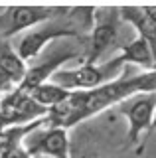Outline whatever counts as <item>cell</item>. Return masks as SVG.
Listing matches in <instances>:
<instances>
[{
	"label": "cell",
	"instance_id": "cell-1",
	"mask_svg": "<svg viewBox=\"0 0 156 158\" xmlns=\"http://www.w3.org/2000/svg\"><path fill=\"white\" fill-rule=\"evenodd\" d=\"M150 91H156V71L130 75L129 67L125 65L123 73L113 81L105 83L93 91H75L65 103L47 109L46 118L50 127H60L67 131L69 127H75L77 123L95 117L97 113L105 111V109L119 105L138 93Z\"/></svg>",
	"mask_w": 156,
	"mask_h": 158
},
{
	"label": "cell",
	"instance_id": "cell-2",
	"mask_svg": "<svg viewBox=\"0 0 156 158\" xmlns=\"http://www.w3.org/2000/svg\"><path fill=\"white\" fill-rule=\"evenodd\" d=\"M154 109H156V91L138 93V95L115 105L117 115H123L129 121L126 142H129V146H134L136 156H142L144 142H146V138L152 135L150 128H152Z\"/></svg>",
	"mask_w": 156,
	"mask_h": 158
},
{
	"label": "cell",
	"instance_id": "cell-3",
	"mask_svg": "<svg viewBox=\"0 0 156 158\" xmlns=\"http://www.w3.org/2000/svg\"><path fill=\"white\" fill-rule=\"evenodd\" d=\"M125 65L117 57L101 65H79L75 69H57L50 77L51 83L63 87L65 91H93V89L113 81L123 73Z\"/></svg>",
	"mask_w": 156,
	"mask_h": 158
},
{
	"label": "cell",
	"instance_id": "cell-4",
	"mask_svg": "<svg viewBox=\"0 0 156 158\" xmlns=\"http://www.w3.org/2000/svg\"><path fill=\"white\" fill-rule=\"evenodd\" d=\"M119 22V8H95L93 28L85 40L83 53H81L83 65H95L97 59H101L111 48L117 46L121 36Z\"/></svg>",
	"mask_w": 156,
	"mask_h": 158
},
{
	"label": "cell",
	"instance_id": "cell-5",
	"mask_svg": "<svg viewBox=\"0 0 156 158\" xmlns=\"http://www.w3.org/2000/svg\"><path fill=\"white\" fill-rule=\"evenodd\" d=\"M57 38H81L79 32L71 26V24H60V22H43L40 26L28 30L26 34H22L14 44V52L20 56L22 61H32L42 56V52L50 42Z\"/></svg>",
	"mask_w": 156,
	"mask_h": 158
},
{
	"label": "cell",
	"instance_id": "cell-6",
	"mask_svg": "<svg viewBox=\"0 0 156 158\" xmlns=\"http://www.w3.org/2000/svg\"><path fill=\"white\" fill-rule=\"evenodd\" d=\"M65 8L51 6H8L0 12V40H12L20 32L40 26L51 18L53 14H63Z\"/></svg>",
	"mask_w": 156,
	"mask_h": 158
},
{
	"label": "cell",
	"instance_id": "cell-7",
	"mask_svg": "<svg viewBox=\"0 0 156 158\" xmlns=\"http://www.w3.org/2000/svg\"><path fill=\"white\" fill-rule=\"evenodd\" d=\"M22 148L30 158H69V136L60 127L36 128L22 140Z\"/></svg>",
	"mask_w": 156,
	"mask_h": 158
},
{
	"label": "cell",
	"instance_id": "cell-8",
	"mask_svg": "<svg viewBox=\"0 0 156 158\" xmlns=\"http://www.w3.org/2000/svg\"><path fill=\"white\" fill-rule=\"evenodd\" d=\"M75 57H81V48H73V46H65V48L60 46V48H55L51 52V56L43 57L42 61L34 63V65H30L26 69L24 81L16 89L22 91V93H30L34 87L50 81V77L61 67V63L69 61V59H75Z\"/></svg>",
	"mask_w": 156,
	"mask_h": 158
},
{
	"label": "cell",
	"instance_id": "cell-9",
	"mask_svg": "<svg viewBox=\"0 0 156 158\" xmlns=\"http://www.w3.org/2000/svg\"><path fill=\"white\" fill-rule=\"evenodd\" d=\"M0 113L8 127H18V125H28L38 118L47 115V109L40 107L28 93H22L14 89L12 93L0 97Z\"/></svg>",
	"mask_w": 156,
	"mask_h": 158
},
{
	"label": "cell",
	"instance_id": "cell-10",
	"mask_svg": "<svg viewBox=\"0 0 156 158\" xmlns=\"http://www.w3.org/2000/svg\"><path fill=\"white\" fill-rule=\"evenodd\" d=\"M119 16L121 20H125L126 24H130L136 30L138 38H142L148 44L152 57H154V63H156V26L144 14L142 6H123V8H119Z\"/></svg>",
	"mask_w": 156,
	"mask_h": 158
},
{
	"label": "cell",
	"instance_id": "cell-11",
	"mask_svg": "<svg viewBox=\"0 0 156 158\" xmlns=\"http://www.w3.org/2000/svg\"><path fill=\"white\" fill-rule=\"evenodd\" d=\"M121 49H123V52H121V56H117V59H119L123 65H126V63H136L138 67L144 69V73L156 71V63H154L152 52H150L148 44H146L142 38L136 36L133 42H129Z\"/></svg>",
	"mask_w": 156,
	"mask_h": 158
},
{
	"label": "cell",
	"instance_id": "cell-12",
	"mask_svg": "<svg viewBox=\"0 0 156 158\" xmlns=\"http://www.w3.org/2000/svg\"><path fill=\"white\" fill-rule=\"evenodd\" d=\"M26 69H28V63L22 61L20 56L14 52L10 40H0V71L18 87L24 81Z\"/></svg>",
	"mask_w": 156,
	"mask_h": 158
},
{
	"label": "cell",
	"instance_id": "cell-13",
	"mask_svg": "<svg viewBox=\"0 0 156 158\" xmlns=\"http://www.w3.org/2000/svg\"><path fill=\"white\" fill-rule=\"evenodd\" d=\"M28 95L32 97V101H36L40 107H46V109H51L55 105H61V103H65L67 99H69L71 91H65L63 87L55 85V83L51 81H46L42 83V85L34 87Z\"/></svg>",
	"mask_w": 156,
	"mask_h": 158
},
{
	"label": "cell",
	"instance_id": "cell-14",
	"mask_svg": "<svg viewBox=\"0 0 156 158\" xmlns=\"http://www.w3.org/2000/svg\"><path fill=\"white\" fill-rule=\"evenodd\" d=\"M14 89H16V85H14L10 79H8L2 71H0V97H4V95H8V93H12Z\"/></svg>",
	"mask_w": 156,
	"mask_h": 158
},
{
	"label": "cell",
	"instance_id": "cell-15",
	"mask_svg": "<svg viewBox=\"0 0 156 158\" xmlns=\"http://www.w3.org/2000/svg\"><path fill=\"white\" fill-rule=\"evenodd\" d=\"M0 158H30V156H28V152L24 150L22 146H16V148H12V150H8L6 154H2Z\"/></svg>",
	"mask_w": 156,
	"mask_h": 158
},
{
	"label": "cell",
	"instance_id": "cell-16",
	"mask_svg": "<svg viewBox=\"0 0 156 158\" xmlns=\"http://www.w3.org/2000/svg\"><path fill=\"white\" fill-rule=\"evenodd\" d=\"M142 10H144L146 16L152 20V24L156 26V6H142Z\"/></svg>",
	"mask_w": 156,
	"mask_h": 158
},
{
	"label": "cell",
	"instance_id": "cell-17",
	"mask_svg": "<svg viewBox=\"0 0 156 158\" xmlns=\"http://www.w3.org/2000/svg\"><path fill=\"white\" fill-rule=\"evenodd\" d=\"M150 131H156V109H154V118H152V128H150Z\"/></svg>",
	"mask_w": 156,
	"mask_h": 158
},
{
	"label": "cell",
	"instance_id": "cell-18",
	"mask_svg": "<svg viewBox=\"0 0 156 158\" xmlns=\"http://www.w3.org/2000/svg\"><path fill=\"white\" fill-rule=\"evenodd\" d=\"M91 158H105V156H91Z\"/></svg>",
	"mask_w": 156,
	"mask_h": 158
}]
</instances>
